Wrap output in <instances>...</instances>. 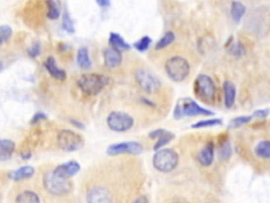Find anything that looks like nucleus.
I'll list each match as a JSON object with an SVG mask.
<instances>
[{
	"label": "nucleus",
	"instance_id": "1",
	"mask_svg": "<svg viewBox=\"0 0 270 203\" xmlns=\"http://www.w3.org/2000/svg\"><path fill=\"white\" fill-rule=\"evenodd\" d=\"M123 191V186L118 187V182L114 183L101 179V182L93 179V182L87 185L86 202L87 203H121L118 198Z\"/></svg>",
	"mask_w": 270,
	"mask_h": 203
},
{
	"label": "nucleus",
	"instance_id": "2",
	"mask_svg": "<svg viewBox=\"0 0 270 203\" xmlns=\"http://www.w3.org/2000/svg\"><path fill=\"white\" fill-rule=\"evenodd\" d=\"M214 113L208 109H205L202 106L198 105L196 102H194L190 98H184L179 100L177 103L176 109H174L173 115L177 120L185 118V116H197V115H204V116H211Z\"/></svg>",
	"mask_w": 270,
	"mask_h": 203
},
{
	"label": "nucleus",
	"instance_id": "3",
	"mask_svg": "<svg viewBox=\"0 0 270 203\" xmlns=\"http://www.w3.org/2000/svg\"><path fill=\"white\" fill-rule=\"evenodd\" d=\"M179 154L173 150H158L153 155V166L161 173H171L179 165Z\"/></svg>",
	"mask_w": 270,
	"mask_h": 203
},
{
	"label": "nucleus",
	"instance_id": "4",
	"mask_svg": "<svg viewBox=\"0 0 270 203\" xmlns=\"http://www.w3.org/2000/svg\"><path fill=\"white\" fill-rule=\"evenodd\" d=\"M108 77L100 74H84L77 81L79 89L88 96L98 95L108 85Z\"/></svg>",
	"mask_w": 270,
	"mask_h": 203
},
{
	"label": "nucleus",
	"instance_id": "5",
	"mask_svg": "<svg viewBox=\"0 0 270 203\" xmlns=\"http://www.w3.org/2000/svg\"><path fill=\"white\" fill-rule=\"evenodd\" d=\"M166 72L170 79L176 82H184L190 73V65L186 58L181 56H173L166 61Z\"/></svg>",
	"mask_w": 270,
	"mask_h": 203
},
{
	"label": "nucleus",
	"instance_id": "6",
	"mask_svg": "<svg viewBox=\"0 0 270 203\" xmlns=\"http://www.w3.org/2000/svg\"><path fill=\"white\" fill-rule=\"evenodd\" d=\"M44 186L47 193L54 196H65L72 190L70 180L55 175L53 170L47 171L44 176Z\"/></svg>",
	"mask_w": 270,
	"mask_h": 203
},
{
	"label": "nucleus",
	"instance_id": "7",
	"mask_svg": "<svg viewBox=\"0 0 270 203\" xmlns=\"http://www.w3.org/2000/svg\"><path fill=\"white\" fill-rule=\"evenodd\" d=\"M194 92L196 97L205 103L211 104L217 98V87L212 79L208 75L201 74L194 82Z\"/></svg>",
	"mask_w": 270,
	"mask_h": 203
},
{
	"label": "nucleus",
	"instance_id": "8",
	"mask_svg": "<svg viewBox=\"0 0 270 203\" xmlns=\"http://www.w3.org/2000/svg\"><path fill=\"white\" fill-rule=\"evenodd\" d=\"M57 143L60 150L65 152H76L84 146L85 141L81 135L70 129H62L57 136Z\"/></svg>",
	"mask_w": 270,
	"mask_h": 203
},
{
	"label": "nucleus",
	"instance_id": "9",
	"mask_svg": "<svg viewBox=\"0 0 270 203\" xmlns=\"http://www.w3.org/2000/svg\"><path fill=\"white\" fill-rule=\"evenodd\" d=\"M107 125L115 132H125L133 127L134 119L129 113L124 111H111L107 116Z\"/></svg>",
	"mask_w": 270,
	"mask_h": 203
},
{
	"label": "nucleus",
	"instance_id": "10",
	"mask_svg": "<svg viewBox=\"0 0 270 203\" xmlns=\"http://www.w3.org/2000/svg\"><path fill=\"white\" fill-rule=\"evenodd\" d=\"M135 81L139 87L149 95L156 93L162 87V83L157 79V76L145 68H140L135 72Z\"/></svg>",
	"mask_w": 270,
	"mask_h": 203
},
{
	"label": "nucleus",
	"instance_id": "11",
	"mask_svg": "<svg viewBox=\"0 0 270 203\" xmlns=\"http://www.w3.org/2000/svg\"><path fill=\"white\" fill-rule=\"evenodd\" d=\"M142 151H144V147H142L140 143L135 142V141H129V142H121V143L110 145L107 148V153L109 155H112V157L124 154V153L137 155V154H140Z\"/></svg>",
	"mask_w": 270,
	"mask_h": 203
},
{
	"label": "nucleus",
	"instance_id": "12",
	"mask_svg": "<svg viewBox=\"0 0 270 203\" xmlns=\"http://www.w3.org/2000/svg\"><path fill=\"white\" fill-rule=\"evenodd\" d=\"M52 170L55 175L70 180L71 178L79 173V170H81V165H79V163L77 161L72 160V161L60 164V165L56 166Z\"/></svg>",
	"mask_w": 270,
	"mask_h": 203
},
{
	"label": "nucleus",
	"instance_id": "13",
	"mask_svg": "<svg viewBox=\"0 0 270 203\" xmlns=\"http://www.w3.org/2000/svg\"><path fill=\"white\" fill-rule=\"evenodd\" d=\"M102 55H104L105 66L108 69H115L117 67H120L123 61L122 52L114 48H108L104 50Z\"/></svg>",
	"mask_w": 270,
	"mask_h": 203
},
{
	"label": "nucleus",
	"instance_id": "14",
	"mask_svg": "<svg viewBox=\"0 0 270 203\" xmlns=\"http://www.w3.org/2000/svg\"><path fill=\"white\" fill-rule=\"evenodd\" d=\"M213 158H214V145L212 142H208L207 144H206L196 155V160L204 167L210 166L213 162Z\"/></svg>",
	"mask_w": 270,
	"mask_h": 203
},
{
	"label": "nucleus",
	"instance_id": "15",
	"mask_svg": "<svg viewBox=\"0 0 270 203\" xmlns=\"http://www.w3.org/2000/svg\"><path fill=\"white\" fill-rule=\"evenodd\" d=\"M45 67L46 71L53 77V79L57 81H65L67 79V73L65 70L59 69L56 65L54 57H47V59L45 61Z\"/></svg>",
	"mask_w": 270,
	"mask_h": 203
},
{
	"label": "nucleus",
	"instance_id": "16",
	"mask_svg": "<svg viewBox=\"0 0 270 203\" xmlns=\"http://www.w3.org/2000/svg\"><path fill=\"white\" fill-rule=\"evenodd\" d=\"M35 175V168L33 166H22L18 169L13 170L10 173V178L14 181H22L28 180Z\"/></svg>",
	"mask_w": 270,
	"mask_h": 203
},
{
	"label": "nucleus",
	"instance_id": "17",
	"mask_svg": "<svg viewBox=\"0 0 270 203\" xmlns=\"http://www.w3.org/2000/svg\"><path fill=\"white\" fill-rule=\"evenodd\" d=\"M15 151V143L11 140H0V162L9 160Z\"/></svg>",
	"mask_w": 270,
	"mask_h": 203
},
{
	"label": "nucleus",
	"instance_id": "18",
	"mask_svg": "<svg viewBox=\"0 0 270 203\" xmlns=\"http://www.w3.org/2000/svg\"><path fill=\"white\" fill-rule=\"evenodd\" d=\"M109 43L111 45V48H114L118 51H129L131 49V46L126 43L124 38L117 33L111 32L109 36Z\"/></svg>",
	"mask_w": 270,
	"mask_h": 203
},
{
	"label": "nucleus",
	"instance_id": "19",
	"mask_svg": "<svg viewBox=\"0 0 270 203\" xmlns=\"http://www.w3.org/2000/svg\"><path fill=\"white\" fill-rule=\"evenodd\" d=\"M224 99H225V106L227 108H231L234 105L235 97H236V90L234 85L231 82H225L224 83Z\"/></svg>",
	"mask_w": 270,
	"mask_h": 203
},
{
	"label": "nucleus",
	"instance_id": "20",
	"mask_svg": "<svg viewBox=\"0 0 270 203\" xmlns=\"http://www.w3.org/2000/svg\"><path fill=\"white\" fill-rule=\"evenodd\" d=\"M15 203H41V198L33 191H22L15 198Z\"/></svg>",
	"mask_w": 270,
	"mask_h": 203
},
{
	"label": "nucleus",
	"instance_id": "21",
	"mask_svg": "<svg viewBox=\"0 0 270 203\" xmlns=\"http://www.w3.org/2000/svg\"><path fill=\"white\" fill-rule=\"evenodd\" d=\"M77 64L82 69H90L92 61L89 56V51L85 47L77 51Z\"/></svg>",
	"mask_w": 270,
	"mask_h": 203
},
{
	"label": "nucleus",
	"instance_id": "22",
	"mask_svg": "<svg viewBox=\"0 0 270 203\" xmlns=\"http://www.w3.org/2000/svg\"><path fill=\"white\" fill-rule=\"evenodd\" d=\"M255 154L258 158L263 160H269L270 158V142L265 140L261 141L255 147Z\"/></svg>",
	"mask_w": 270,
	"mask_h": 203
},
{
	"label": "nucleus",
	"instance_id": "23",
	"mask_svg": "<svg viewBox=\"0 0 270 203\" xmlns=\"http://www.w3.org/2000/svg\"><path fill=\"white\" fill-rule=\"evenodd\" d=\"M246 13V6L241 1H233L231 4V16L234 22L239 23Z\"/></svg>",
	"mask_w": 270,
	"mask_h": 203
},
{
	"label": "nucleus",
	"instance_id": "24",
	"mask_svg": "<svg viewBox=\"0 0 270 203\" xmlns=\"http://www.w3.org/2000/svg\"><path fill=\"white\" fill-rule=\"evenodd\" d=\"M45 4H46V9H47L46 17L51 20L57 19L60 15V10H59V6L56 3V1H55V0H46Z\"/></svg>",
	"mask_w": 270,
	"mask_h": 203
},
{
	"label": "nucleus",
	"instance_id": "25",
	"mask_svg": "<svg viewBox=\"0 0 270 203\" xmlns=\"http://www.w3.org/2000/svg\"><path fill=\"white\" fill-rule=\"evenodd\" d=\"M174 41H176V34H174L173 32H171V31H169V32H167L160 41H158L155 45V50H162V49H165L167 48V47L170 46Z\"/></svg>",
	"mask_w": 270,
	"mask_h": 203
},
{
	"label": "nucleus",
	"instance_id": "26",
	"mask_svg": "<svg viewBox=\"0 0 270 203\" xmlns=\"http://www.w3.org/2000/svg\"><path fill=\"white\" fill-rule=\"evenodd\" d=\"M174 137H176V136H174V134H172V132H170L168 130H166L164 134L160 138H158L156 144L154 145V151L161 150L162 147H164L165 145L170 143L172 140L174 139Z\"/></svg>",
	"mask_w": 270,
	"mask_h": 203
},
{
	"label": "nucleus",
	"instance_id": "27",
	"mask_svg": "<svg viewBox=\"0 0 270 203\" xmlns=\"http://www.w3.org/2000/svg\"><path fill=\"white\" fill-rule=\"evenodd\" d=\"M62 29L66 31V32L68 33H71L73 34L75 32V28H74V22L72 20V18H71L70 14L68 11H65V13H63V16H62Z\"/></svg>",
	"mask_w": 270,
	"mask_h": 203
},
{
	"label": "nucleus",
	"instance_id": "28",
	"mask_svg": "<svg viewBox=\"0 0 270 203\" xmlns=\"http://www.w3.org/2000/svg\"><path fill=\"white\" fill-rule=\"evenodd\" d=\"M223 122H222L221 119H207V120H202L198 121L195 124L192 125V128H205V127H213V126H219V125H222Z\"/></svg>",
	"mask_w": 270,
	"mask_h": 203
},
{
	"label": "nucleus",
	"instance_id": "29",
	"mask_svg": "<svg viewBox=\"0 0 270 203\" xmlns=\"http://www.w3.org/2000/svg\"><path fill=\"white\" fill-rule=\"evenodd\" d=\"M252 115H242V116H237V118L232 119L229 123V127L230 128H239L245 124H248L252 120Z\"/></svg>",
	"mask_w": 270,
	"mask_h": 203
},
{
	"label": "nucleus",
	"instance_id": "30",
	"mask_svg": "<svg viewBox=\"0 0 270 203\" xmlns=\"http://www.w3.org/2000/svg\"><path fill=\"white\" fill-rule=\"evenodd\" d=\"M151 44H152V40H151L149 36H144V37H141L140 40H138L137 42H135L133 46L138 52H145L149 49Z\"/></svg>",
	"mask_w": 270,
	"mask_h": 203
},
{
	"label": "nucleus",
	"instance_id": "31",
	"mask_svg": "<svg viewBox=\"0 0 270 203\" xmlns=\"http://www.w3.org/2000/svg\"><path fill=\"white\" fill-rule=\"evenodd\" d=\"M13 34V30L10 26L2 25L0 26V44H4L10 41V38L12 37Z\"/></svg>",
	"mask_w": 270,
	"mask_h": 203
},
{
	"label": "nucleus",
	"instance_id": "32",
	"mask_svg": "<svg viewBox=\"0 0 270 203\" xmlns=\"http://www.w3.org/2000/svg\"><path fill=\"white\" fill-rule=\"evenodd\" d=\"M228 52L234 57H242L245 54V48L240 42H237V43H233L231 46H230Z\"/></svg>",
	"mask_w": 270,
	"mask_h": 203
},
{
	"label": "nucleus",
	"instance_id": "33",
	"mask_svg": "<svg viewBox=\"0 0 270 203\" xmlns=\"http://www.w3.org/2000/svg\"><path fill=\"white\" fill-rule=\"evenodd\" d=\"M231 153H232V151H231V146H230L229 142H224L222 143L221 146H220V158L223 160V161H227L230 157H231Z\"/></svg>",
	"mask_w": 270,
	"mask_h": 203
},
{
	"label": "nucleus",
	"instance_id": "34",
	"mask_svg": "<svg viewBox=\"0 0 270 203\" xmlns=\"http://www.w3.org/2000/svg\"><path fill=\"white\" fill-rule=\"evenodd\" d=\"M28 54H29V56L32 57V58L37 57L39 55V54H41V45H39L38 43H35L28 50Z\"/></svg>",
	"mask_w": 270,
	"mask_h": 203
},
{
	"label": "nucleus",
	"instance_id": "35",
	"mask_svg": "<svg viewBox=\"0 0 270 203\" xmlns=\"http://www.w3.org/2000/svg\"><path fill=\"white\" fill-rule=\"evenodd\" d=\"M269 114L268 109H260V110H256L251 115L252 118H259V119H265Z\"/></svg>",
	"mask_w": 270,
	"mask_h": 203
},
{
	"label": "nucleus",
	"instance_id": "36",
	"mask_svg": "<svg viewBox=\"0 0 270 203\" xmlns=\"http://www.w3.org/2000/svg\"><path fill=\"white\" fill-rule=\"evenodd\" d=\"M43 120H46V115L44 112H37L34 114L33 118L31 120V124H36Z\"/></svg>",
	"mask_w": 270,
	"mask_h": 203
},
{
	"label": "nucleus",
	"instance_id": "37",
	"mask_svg": "<svg viewBox=\"0 0 270 203\" xmlns=\"http://www.w3.org/2000/svg\"><path fill=\"white\" fill-rule=\"evenodd\" d=\"M166 131V129H163V128H158V129H155L153 131H151L150 134H149V138L151 139H158L160 138L164 132Z\"/></svg>",
	"mask_w": 270,
	"mask_h": 203
},
{
	"label": "nucleus",
	"instance_id": "38",
	"mask_svg": "<svg viewBox=\"0 0 270 203\" xmlns=\"http://www.w3.org/2000/svg\"><path fill=\"white\" fill-rule=\"evenodd\" d=\"M96 2L101 7H108V6H110V0H96Z\"/></svg>",
	"mask_w": 270,
	"mask_h": 203
},
{
	"label": "nucleus",
	"instance_id": "39",
	"mask_svg": "<svg viewBox=\"0 0 270 203\" xmlns=\"http://www.w3.org/2000/svg\"><path fill=\"white\" fill-rule=\"evenodd\" d=\"M132 203H149V202H148V199L146 198V196H139L135 199Z\"/></svg>",
	"mask_w": 270,
	"mask_h": 203
},
{
	"label": "nucleus",
	"instance_id": "40",
	"mask_svg": "<svg viewBox=\"0 0 270 203\" xmlns=\"http://www.w3.org/2000/svg\"><path fill=\"white\" fill-rule=\"evenodd\" d=\"M71 122H72V124H73V125H75V126H77L78 128H81V129H84V128H85V126H84V124H82V123H79L78 121L72 120V121H71Z\"/></svg>",
	"mask_w": 270,
	"mask_h": 203
},
{
	"label": "nucleus",
	"instance_id": "41",
	"mask_svg": "<svg viewBox=\"0 0 270 203\" xmlns=\"http://www.w3.org/2000/svg\"><path fill=\"white\" fill-rule=\"evenodd\" d=\"M21 157H22V159L28 160V159H30V158H31V152H27V153H25V154H22Z\"/></svg>",
	"mask_w": 270,
	"mask_h": 203
},
{
	"label": "nucleus",
	"instance_id": "42",
	"mask_svg": "<svg viewBox=\"0 0 270 203\" xmlns=\"http://www.w3.org/2000/svg\"><path fill=\"white\" fill-rule=\"evenodd\" d=\"M0 203H1V193H0Z\"/></svg>",
	"mask_w": 270,
	"mask_h": 203
},
{
	"label": "nucleus",
	"instance_id": "43",
	"mask_svg": "<svg viewBox=\"0 0 270 203\" xmlns=\"http://www.w3.org/2000/svg\"><path fill=\"white\" fill-rule=\"evenodd\" d=\"M207 203H209V202H207Z\"/></svg>",
	"mask_w": 270,
	"mask_h": 203
}]
</instances>
